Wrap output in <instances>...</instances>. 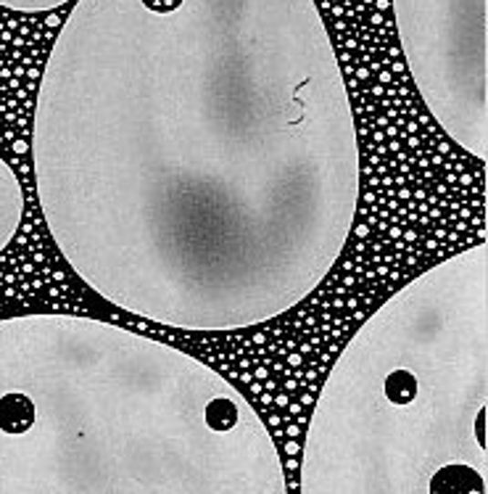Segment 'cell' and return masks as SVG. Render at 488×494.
<instances>
[{
	"instance_id": "obj_1",
	"label": "cell",
	"mask_w": 488,
	"mask_h": 494,
	"mask_svg": "<svg viewBox=\"0 0 488 494\" xmlns=\"http://www.w3.org/2000/svg\"><path fill=\"white\" fill-rule=\"evenodd\" d=\"M32 162L74 275L198 333L304 301L359 201L348 88L315 0H77L40 77Z\"/></svg>"
},
{
	"instance_id": "obj_2",
	"label": "cell",
	"mask_w": 488,
	"mask_h": 494,
	"mask_svg": "<svg viewBox=\"0 0 488 494\" xmlns=\"http://www.w3.org/2000/svg\"><path fill=\"white\" fill-rule=\"evenodd\" d=\"M0 494H288L262 415L198 357L111 322L0 321Z\"/></svg>"
},
{
	"instance_id": "obj_3",
	"label": "cell",
	"mask_w": 488,
	"mask_h": 494,
	"mask_svg": "<svg viewBox=\"0 0 488 494\" xmlns=\"http://www.w3.org/2000/svg\"><path fill=\"white\" fill-rule=\"evenodd\" d=\"M488 248L393 291L325 375L301 494H488Z\"/></svg>"
},
{
	"instance_id": "obj_4",
	"label": "cell",
	"mask_w": 488,
	"mask_h": 494,
	"mask_svg": "<svg viewBox=\"0 0 488 494\" xmlns=\"http://www.w3.org/2000/svg\"><path fill=\"white\" fill-rule=\"evenodd\" d=\"M420 99L441 130L488 159V0H390Z\"/></svg>"
},
{
	"instance_id": "obj_5",
	"label": "cell",
	"mask_w": 488,
	"mask_h": 494,
	"mask_svg": "<svg viewBox=\"0 0 488 494\" xmlns=\"http://www.w3.org/2000/svg\"><path fill=\"white\" fill-rule=\"evenodd\" d=\"M25 217V191L14 167L0 156V254L16 238Z\"/></svg>"
},
{
	"instance_id": "obj_6",
	"label": "cell",
	"mask_w": 488,
	"mask_h": 494,
	"mask_svg": "<svg viewBox=\"0 0 488 494\" xmlns=\"http://www.w3.org/2000/svg\"><path fill=\"white\" fill-rule=\"evenodd\" d=\"M72 0H0L3 8L19 11V14H48L53 8H61Z\"/></svg>"
}]
</instances>
